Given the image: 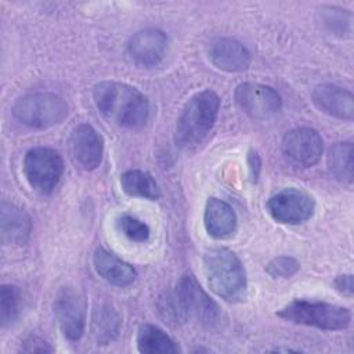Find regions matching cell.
Instances as JSON below:
<instances>
[{"label":"cell","mask_w":354,"mask_h":354,"mask_svg":"<svg viewBox=\"0 0 354 354\" xmlns=\"http://www.w3.org/2000/svg\"><path fill=\"white\" fill-rule=\"evenodd\" d=\"M53 311L61 333L71 342L82 339L86 329V301L73 286H64L55 295Z\"/></svg>","instance_id":"cell-9"},{"label":"cell","mask_w":354,"mask_h":354,"mask_svg":"<svg viewBox=\"0 0 354 354\" xmlns=\"http://www.w3.org/2000/svg\"><path fill=\"white\" fill-rule=\"evenodd\" d=\"M210 62L220 71L235 73L248 69L252 57L249 50L231 37L214 39L207 48Z\"/></svg>","instance_id":"cell-14"},{"label":"cell","mask_w":354,"mask_h":354,"mask_svg":"<svg viewBox=\"0 0 354 354\" xmlns=\"http://www.w3.org/2000/svg\"><path fill=\"white\" fill-rule=\"evenodd\" d=\"M167 36L162 30L148 28L130 37L127 43V53L137 65L152 68L162 62L167 53Z\"/></svg>","instance_id":"cell-13"},{"label":"cell","mask_w":354,"mask_h":354,"mask_svg":"<svg viewBox=\"0 0 354 354\" xmlns=\"http://www.w3.org/2000/svg\"><path fill=\"white\" fill-rule=\"evenodd\" d=\"M333 286L339 293L351 297L353 296V275L351 274L337 275L336 279L333 281Z\"/></svg>","instance_id":"cell-27"},{"label":"cell","mask_w":354,"mask_h":354,"mask_svg":"<svg viewBox=\"0 0 354 354\" xmlns=\"http://www.w3.org/2000/svg\"><path fill=\"white\" fill-rule=\"evenodd\" d=\"M314 105L324 113L342 119L353 120L354 118V97L351 91L336 84L325 83L313 90Z\"/></svg>","instance_id":"cell-15"},{"label":"cell","mask_w":354,"mask_h":354,"mask_svg":"<svg viewBox=\"0 0 354 354\" xmlns=\"http://www.w3.org/2000/svg\"><path fill=\"white\" fill-rule=\"evenodd\" d=\"M220 97L213 90L194 94L184 105L174 130V140L180 148H192L209 134L217 119Z\"/></svg>","instance_id":"cell-3"},{"label":"cell","mask_w":354,"mask_h":354,"mask_svg":"<svg viewBox=\"0 0 354 354\" xmlns=\"http://www.w3.org/2000/svg\"><path fill=\"white\" fill-rule=\"evenodd\" d=\"M32 232L30 216L19 206L1 202L0 205V238L4 245L22 246Z\"/></svg>","instance_id":"cell-16"},{"label":"cell","mask_w":354,"mask_h":354,"mask_svg":"<svg viewBox=\"0 0 354 354\" xmlns=\"http://www.w3.org/2000/svg\"><path fill=\"white\" fill-rule=\"evenodd\" d=\"M277 315L285 321L322 330H342L351 324V311L348 308L307 299L292 300L283 306Z\"/></svg>","instance_id":"cell-4"},{"label":"cell","mask_w":354,"mask_h":354,"mask_svg":"<svg viewBox=\"0 0 354 354\" xmlns=\"http://www.w3.org/2000/svg\"><path fill=\"white\" fill-rule=\"evenodd\" d=\"M137 348L144 354H171L180 348L176 342L159 326L142 324L137 330Z\"/></svg>","instance_id":"cell-19"},{"label":"cell","mask_w":354,"mask_h":354,"mask_svg":"<svg viewBox=\"0 0 354 354\" xmlns=\"http://www.w3.org/2000/svg\"><path fill=\"white\" fill-rule=\"evenodd\" d=\"M93 264L97 274L115 286H129L137 278V271L131 264L101 246L93 254Z\"/></svg>","instance_id":"cell-17"},{"label":"cell","mask_w":354,"mask_h":354,"mask_svg":"<svg viewBox=\"0 0 354 354\" xmlns=\"http://www.w3.org/2000/svg\"><path fill=\"white\" fill-rule=\"evenodd\" d=\"M24 176L39 194L47 195L58 185L64 173V160L58 151L47 147L29 149L24 156Z\"/></svg>","instance_id":"cell-7"},{"label":"cell","mask_w":354,"mask_h":354,"mask_svg":"<svg viewBox=\"0 0 354 354\" xmlns=\"http://www.w3.org/2000/svg\"><path fill=\"white\" fill-rule=\"evenodd\" d=\"M248 167H249V174H250V178L252 181H257L259 178V174H260V170H261V160H260V156L256 151H249L248 153Z\"/></svg>","instance_id":"cell-28"},{"label":"cell","mask_w":354,"mask_h":354,"mask_svg":"<svg viewBox=\"0 0 354 354\" xmlns=\"http://www.w3.org/2000/svg\"><path fill=\"white\" fill-rule=\"evenodd\" d=\"M235 102L252 119L264 120L277 115L282 108V98L271 86L245 82L236 86Z\"/></svg>","instance_id":"cell-10"},{"label":"cell","mask_w":354,"mask_h":354,"mask_svg":"<svg viewBox=\"0 0 354 354\" xmlns=\"http://www.w3.org/2000/svg\"><path fill=\"white\" fill-rule=\"evenodd\" d=\"M282 152L288 160L300 167H311L321 159L324 144L317 130L295 127L282 138Z\"/></svg>","instance_id":"cell-11"},{"label":"cell","mask_w":354,"mask_h":354,"mask_svg":"<svg viewBox=\"0 0 354 354\" xmlns=\"http://www.w3.org/2000/svg\"><path fill=\"white\" fill-rule=\"evenodd\" d=\"M69 149L75 162L82 169L90 171L102 162L104 140L91 124L80 123L71 131Z\"/></svg>","instance_id":"cell-12"},{"label":"cell","mask_w":354,"mask_h":354,"mask_svg":"<svg viewBox=\"0 0 354 354\" xmlns=\"http://www.w3.org/2000/svg\"><path fill=\"white\" fill-rule=\"evenodd\" d=\"M97 109L111 122L126 129H140L149 118V101L144 93L127 83L105 80L93 88Z\"/></svg>","instance_id":"cell-1"},{"label":"cell","mask_w":354,"mask_h":354,"mask_svg":"<svg viewBox=\"0 0 354 354\" xmlns=\"http://www.w3.org/2000/svg\"><path fill=\"white\" fill-rule=\"evenodd\" d=\"M22 293L15 285H3L0 289V321L1 326L12 325L19 317Z\"/></svg>","instance_id":"cell-23"},{"label":"cell","mask_w":354,"mask_h":354,"mask_svg":"<svg viewBox=\"0 0 354 354\" xmlns=\"http://www.w3.org/2000/svg\"><path fill=\"white\" fill-rule=\"evenodd\" d=\"M300 268V263L290 256H278L272 259L267 266L266 271L272 278H290Z\"/></svg>","instance_id":"cell-25"},{"label":"cell","mask_w":354,"mask_h":354,"mask_svg":"<svg viewBox=\"0 0 354 354\" xmlns=\"http://www.w3.org/2000/svg\"><path fill=\"white\" fill-rule=\"evenodd\" d=\"M173 299L181 319L192 318L206 328H218L224 321L218 304L201 288L192 274H185L177 281Z\"/></svg>","instance_id":"cell-5"},{"label":"cell","mask_w":354,"mask_h":354,"mask_svg":"<svg viewBox=\"0 0 354 354\" xmlns=\"http://www.w3.org/2000/svg\"><path fill=\"white\" fill-rule=\"evenodd\" d=\"M236 214L223 199L209 198L205 206L203 224L206 232L214 239H225L236 231Z\"/></svg>","instance_id":"cell-18"},{"label":"cell","mask_w":354,"mask_h":354,"mask_svg":"<svg viewBox=\"0 0 354 354\" xmlns=\"http://www.w3.org/2000/svg\"><path fill=\"white\" fill-rule=\"evenodd\" d=\"M116 227L126 238L134 242H145L151 234L149 227L144 221L130 214L119 216L116 220Z\"/></svg>","instance_id":"cell-24"},{"label":"cell","mask_w":354,"mask_h":354,"mask_svg":"<svg viewBox=\"0 0 354 354\" xmlns=\"http://www.w3.org/2000/svg\"><path fill=\"white\" fill-rule=\"evenodd\" d=\"M120 185L130 196L156 201L160 196V188L155 178L144 170L131 169L120 176Z\"/></svg>","instance_id":"cell-21"},{"label":"cell","mask_w":354,"mask_h":354,"mask_svg":"<svg viewBox=\"0 0 354 354\" xmlns=\"http://www.w3.org/2000/svg\"><path fill=\"white\" fill-rule=\"evenodd\" d=\"M328 169L343 184L353 183V144L336 142L328 152Z\"/></svg>","instance_id":"cell-22"},{"label":"cell","mask_w":354,"mask_h":354,"mask_svg":"<svg viewBox=\"0 0 354 354\" xmlns=\"http://www.w3.org/2000/svg\"><path fill=\"white\" fill-rule=\"evenodd\" d=\"M21 351L24 353H53V347L39 336H29L21 344Z\"/></svg>","instance_id":"cell-26"},{"label":"cell","mask_w":354,"mask_h":354,"mask_svg":"<svg viewBox=\"0 0 354 354\" xmlns=\"http://www.w3.org/2000/svg\"><path fill=\"white\" fill-rule=\"evenodd\" d=\"M122 326V318L115 308L101 304L93 311L91 332L98 344H108L115 340Z\"/></svg>","instance_id":"cell-20"},{"label":"cell","mask_w":354,"mask_h":354,"mask_svg":"<svg viewBox=\"0 0 354 354\" xmlns=\"http://www.w3.org/2000/svg\"><path fill=\"white\" fill-rule=\"evenodd\" d=\"M203 271L210 289L228 303L242 301L248 290L246 271L239 257L227 248H213L203 256Z\"/></svg>","instance_id":"cell-2"},{"label":"cell","mask_w":354,"mask_h":354,"mask_svg":"<svg viewBox=\"0 0 354 354\" xmlns=\"http://www.w3.org/2000/svg\"><path fill=\"white\" fill-rule=\"evenodd\" d=\"M268 214L279 224L296 225L306 223L315 210L314 198L297 188H283L267 199Z\"/></svg>","instance_id":"cell-8"},{"label":"cell","mask_w":354,"mask_h":354,"mask_svg":"<svg viewBox=\"0 0 354 354\" xmlns=\"http://www.w3.org/2000/svg\"><path fill=\"white\" fill-rule=\"evenodd\" d=\"M11 112L25 126L47 129L62 123L69 113V106L62 97L54 93H30L19 97Z\"/></svg>","instance_id":"cell-6"}]
</instances>
